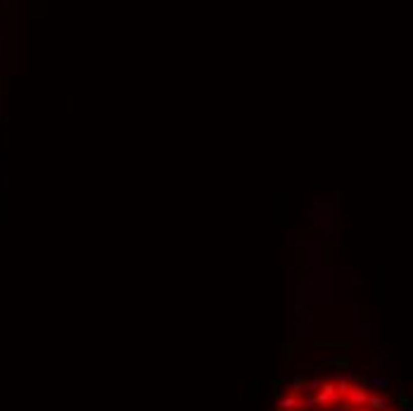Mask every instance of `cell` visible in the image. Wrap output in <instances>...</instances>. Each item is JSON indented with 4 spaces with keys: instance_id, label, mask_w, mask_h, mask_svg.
I'll return each mask as SVG.
<instances>
[{
    "instance_id": "cell-1",
    "label": "cell",
    "mask_w": 413,
    "mask_h": 411,
    "mask_svg": "<svg viewBox=\"0 0 413 411\" xmlns=\"http://www.w3.org/2000/svg\"><path fill=\"white\" fill-rule=\"evenodd\" d=\"M278 411H396L385 394L354 378L302 380L280 402Z\"/></svg>"
}]
</instances>
